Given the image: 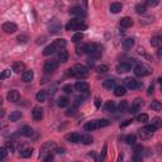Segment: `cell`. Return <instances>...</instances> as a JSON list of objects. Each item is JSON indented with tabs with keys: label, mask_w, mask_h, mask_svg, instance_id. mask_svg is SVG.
<instances>
[{
	"label": "cell",
	"mask_w": 162,
	"mask_h": 162,
	"mask_svg": "<svg viewBox=\"0 0 162 162\" xmlns=\"http://www.w3.org/2000/svg\"><path fill=\"white\" fill-rule=\"evenodd\" d=\"M130 69H132V66H130V63H128V62H122L117 66V71L119 72V74L128 72V71H130Z\"/></svg>",
	"instance_id": "obj_14"
},
{
	"label": "cell",
	"mask_w": 162,
	"mask_h": 162,
	"mask_svg": "<svg viewBox=\"0 0 162 162\" xmlns=\"http://www.w3.org/2000/svg\"><path fill=\"white\" fill-rule=\"evenodd\" d=\"M158 82L162 85V77H158Z\"/></svg>",
	"instance_id": "obj_61"
},
{
	"label": "cell",
	"mask_w": 162,
	"mask_h": 162,
	"mask_svg": "<svg viewBox=\"0 0 162 162\" xmlns=\"http://www.w3.org/2000/svg\"><path fill=\"white\" fill-rule=\"evenodd\" d=\"M135 11H137L138 14H144V13H146V6L142 5V4H137V5H135Z\"/></svg>",
	"instance_id": "obj_44"
},
{
	"label": "cell",
	"mask_w": 162,
	"mask_h": 162,
	"mask_svg": "<svg viewBox=\"0 0 162 162\" xmlns=\"http://www.w3.org/2000/svg\"><path fill=\"white\" fill-rule=\"evenodd\" d=\"M120 25L123 28H129L133 25V20H132L129 16H124V18L120 19Z\"/></svg>",
	"instance_id": "obj_20"
},
{
	"label": "cell",
	"mask_w": 162,
	"mask_h": 162,
	"mask_svg": "<svg viewBox=\"0 0 162 162\" xmlns=\"http://www.w3.org/2000/svg\"><path fill=\"white\" fill-rule=\"evenodd\" d=\"M147 92H148V95H151V94L153 92V85H151V86L148 87V91Z\"/></svg>",
	"instance_id": "obj_59"
},
{
	"label": "cell",
	"mask_w": 162,
	"mask_h": 162,
	"mask_svg": "<svg viewBox=\"0 0 162 162\" xmlns=\"http://www.w3.org/2000/svg\"><path fill=\"white\" fill-rule=\"evenodd\" d=\"M150 69L146 66V65H137L134 67V74L139 76V77H144V76L150 75Z\"/></svg>",
	"instance_id": "obj_7"
},
{
	"label": "cell",
	"mask_w": 162,
	"mask_h": 162,
	"mask_svg": "<svg viewBox=\"0 0 162 162\" xmlns=\"http://www.w3.org/2000/svg\"><path fill=\"white\" fill-rule=\"evenodd\" d=\"M110 122L108 119H99V120H91L85 124V129L86 130H94V129H99L101 127H106L109 125Z\"/></svg>",
	"instance_id": "obj_3"
},
{
	"label": "cell",
	"mask_w": 162,
	"mask_h": 162,
	"mask_svg": "<svg viewBox=\"0 0 162 162\" xmlns=\"http://www.w3.org/2000/svg\"><path fill=\"white\" fill-rule=\"evenodd\" d=\"M32 117L34 120H41L42 118H43V109L42 108H34L33 109V112H32Z\"/></svg>",
	"instance_id": "obj_16"
},
{
	"label": "cell",
	"mask_w": 162,
	"mask_h": 162,
	"mask_svg": "<svg viewBox=\"0 0 162 162\" xmlns=\"http://www.w3.org/2000/svg\"><path fill=\"white\" fill-rule=\"evenodd\" d=\"M5 147H6V150L9 151V152L14 151V144H13V142H6L5 143Z\"/></svg>",
	"instance_id": "obj_51"
},
{
	"label": "cell",
	"mask_w": 162,
	"mask_h": 162,
	"mask_svg": "<svg viewBox=\"0 0 162 162\" xmlns=\"http://www.w3.org/2000/svg\"><path fill=\"white\" fill-rule=\"evenodd\" d=\"M103 86H104L105 89H108V90H112V89H115L117 85H115V81L110 79V80H105V81H104V82H103Z\"/></svg>",
	"instance_id": "obj_25"
},
{
	"label": "cell",
	"mask_w": 162,
	"mask_h": 162,
	"mask_svg": "<svg viewBox=\"0 0 162 162\" xmlns=\"http://www.w3.org/2000/svg\"><path fill=\"white\" fill-rule=\"evenodd\" d=\"M58 67V61L57 59H48V61L44 62V71L46 72H53L56 71Z\"/></svg>",
	"instance_id": "obj_8"
},
{
	"label": "cell",
	"mask_w": 162,
	"mask_h": 162,
	"mask_svg": "<svg viewBox=\"0 0 162 162\" xmlns=\"http://www.w3.org/2000/svg\"><path fill=\"white\" fill-rule=\"evenodd\" d=\"M75 89L80 92H87L89 89H90V86H89L87 82H85V81H77L75 85Z\"/></svg>",
	"instance_id": "obj_12"
},
{
	"label": "cell",
	"mask_w": 162,
	"mask_h": 162,
	"mask_svg": "<svg viewBox=\"0 0 162 162\" xmlns=\"http://www.w3.org/2000/svg\"><path fill=\"white\" fill-rule=\"evenodd\" d=\"M53 46L57 48V51L63 49L66 47V39H62V38H61V39H56L53 42Z\"/></svg>",
	"instance_id": "obj_23"
},
{
	"label": "cell",
	"mask_w": 162,
	"mask_h": 162,
	"mask_svg": "<svg viewBox=\"0 0 162 162\" xmlns=\"http://www.w3.org/2000/svg\"><path fill=\"white\" fill-rule=\"evenodd\" d=\"M125 86H122V85H119V86H115V89H114V94H115L117 96H123L125 95Z\"/></svg>",
	"instance_id": "obj_26"
},
{
	"label": "cell",
	"mask_w": 162,
	"mask_h": 162,
	"mask_svg": "<svg viewBox=\"0 0 162 162\" xmlns=\"http://www.w3.org/2000/svg\"><path fill=\"white\" fill-rule=\"evenodd\" d=\"M66 28H67V31H85L87 28V25L84 23V20L75 18L70 20V23L66 25Z\"/></svg>",
	"instance_id": "obj_2"
},
{
	"label": "cell",
	"mask_w": 162,
	"mask_h": 162,
	"mask_svg": "<svg viewBox=\"0 0 162 162\" xmlns=\"http://www.w3.org/2000/svg\"><path fill=\"white\" fill-rule=\"evenodd\" d=\"M16 39H18L19 43H27V42H28V37L25 36V34H20V36H18Z\"/></svg>",
	"instance_id": "obj_46"
},
{
	"label": "cell",
	"mask_w": 162,
	"mask_h": 162,
	"mask_svg": "<svg viewBox=\"0 0 162 162\" xmlns=\"http://www.w3.org/2000/svg\"><path fill=\"white\" fill-rule=\"evenodd\" d=\"M108 71H109V67L106 66V65L96 66V72H97V74H105V72H108Z\"/></svg>",
	"instance_id": "obj_39"
},
{
	"label": "cell",
	"mask_w": 162,
	"mask_h": 162,
	"mask_svg": "<svg viewBox=\"0 0 162 162\" xmlns=\"http://www.w3.org/2000/svg\"><path fill=\"white\" fill-rule=\"evenodd\" d=\"M33 77H34V74H33L32 70L24 71L23 75H22V79H23V81H25V82H31V81L33 80Z\"/></svg>",
	"instance_id": "obj_18"
},
{
	"label": "cell",
	"mask_w": 162,
	"mask_h": 162,
	"mask_svg": "<svg viewBox=\"0 0 162 162\" xmlns=\"http://www.w3.org/2000/svg\"><path fill=\"white\" fill-rule=\"evenodd\" d=\"M127 109H128V103L124 100V101H120V104H119V106H118V110L120 113H124V112H127Z\"/></svg>",
	"instance_id": "obj_41"
},
{
	"label": "cell",
	"mask_w": 162,
	"mask_h": 162,
	"mask_svg": "<svg viewBox=\"0 0 162 162\" xmlns=\"http://www.w3.org/2000/svg\"><path fill=\"white\" fill-rule=\"evenodd\" d=\"M56 51H57V48H56V47L53 46V43H52V44L47 46L46 48L43 49V54H44V56H49V54H53L54 52H56Z\"/></svg>",
	"instance_id": "obj_22"
},
{
	"label": "cell",
	"mask_w": 162,
	"mask_h": 162,
	"mask_svg": "<svg viewBox=\"0 0 162 162\" xmlns=\"http://www.w3.org/2000/svg\"><path fill=\"white\" fill-rule=\"evenodd\" d=\"M32 152H33V148H24V150L20 151V156L24 157V158H28V157L32 156Z\"/></svg>",
	"instance_id": "obj_36"
},
{
	"label": "cell",
	"mask_w": 162,
	"mask_h": 162,
	"mask_svg": "<svg viewBox=\"0 0 162 162\" xmlns=\"http://www.w3.org/2000/svg\"><path fill=\"white\" fill-rule=\"evenodd\" d=\"M72 90H74V87H72L71 85H65V86H63V91H65L66 94H71Z\"/></svg>",
	"instance_id": "obj_50"
},
{
	"label": "cell",
	"mask_w": 162,
	"mask_h": 162,
	"mask_svg": "<svg viewBox=\"0 0 162 162\" xmlns=\"http://www.w3.org/2000/svg\"><path fill=\"white\" fill-rule=\"evenodd\" d=\"M106 150H108V146L106 144H104V147H103V152H101V155L99 157V160H104L105 157H106Z\"/></svg>",
	"instance_id": "obj_49"
},
{
	"label": "cell",
	"mask_w": 162,
	"mask_h": 162,
	"mask_svg": "<svg viewBox=\"0 0 162 162\" xmlns=\"http://www.w3.org/2000/svg\"><path fill=\"white\" fill-rule=\"evenodd\" d=\"M36 99H37V101H41V103H43V101L46 100V91H43V90L38 91L37 95H36Z\"/></svg>",
	"instance_id": "obj_37"
},
{
	"label": "cell",
	"mask_w": 162,
	"mask_h": 162,
	"mask_svg": "<svg viewBox=\"0 0 162 162\" xmlns=\"http://www.w3.org/2000/svg\"><path fill=\"white\" fill-rule=\"evenodd\" d=\"M71 11V14L72 15H76V16H84L85 15V11L81 9L80 6H75V8H72V9L70 10Z\"/></svg>",
	"instance_id": "obj_27"
},
{
	"label": "cell",
	"mask_w": 162,
	"mask_h": 162,
	"mask_svg": "<svg viewBox=\"0 0 162 162\" xmlns=\"http://www.w3.org/2000/svg\"><path fill=\"white\" fill-rule=\"evenodd\" d=\"M84 39V34L81 32H77V33H75L74 37H72V41L75 42V43H79V42H81Z\"/></svg>",
	"instance_id": "obj_38"
},
{
	"label": "cell",
	"mask_w": 162,
	"mask_h": 162,
	"mask_svg": "<svg viewBox=\"0 0 162 162\" xmlns=\"http://www.w3.org/2000/svg\"><path fill=\"white\" fill-rule=\"evenodd\" d=\"M155 130H156V128L153 127L152 124L143 127L142 129L139 130V137H140V139H143V140L150 139L152 135H153V133H155Z\"/></svg>",
	"instance_id": "obj_5"
},
{
	"label": "cell",
	"mask_w": 162,
	"mask_h": 162,
	"mask_svg": "<svg viewBox=\"0 0 162 162\" xmlns=\"http://www.w3.org/2000/svg\"><path fill=\"white\" fill-rule=\"evenodd\" d=\"M95 106H96V108H99V106H100V99L95 100Z\"/></svg>",
	"instance_id": "obj_60"
},
{
	"label": "cell",
	"mask_w": 162,
	"mask_h": 162,
	"mask_svg": "<svg viewBox=\"0 0 162 162\" xmlns=\"http://www.w3.org/2000/svg\"><path fill=\"white\" fill-rule=\"evenodd\" d=\"M57 104H58L59 108H66V106H69L70 101H69V99H67V97H59Z\"/></svg>",
	"instance_id": "obj_34"
},
{
	"label": "cell",
	"mask_w": 162,
	"mask_h": 162,
	"mask_svg": "<svg viewBox=\"0 0 162 162\" xmlns=\"http://www.w3.org/2000/svg\"><path fill=\"white\" fill-rule=\"evenodd\" d=\"M25 70V65L23 62H15L13 65V71L16 72V74H20V72H24Z\"/></svg>",
	"instance_id": "obj_19"
},
{
	"label": "cell",
	"mask_w": 162,
	"mask_h": 162,
	"mask_svg": "<svg viewBox=\"0 0 162 162\" xmlns=\"http://www.w3.org/2000/svg\"><path fill=\"white\" fill-rule=\"evenodd\" d=\"M135 135L134 134H129V135H127L125 137V142L128 143V144H135Z\"/></svg>",
	"instance_id": "obj_42"
},
{
	"label": "cell",
	"mask_w": 162,
	"mask_h": 162,
	"mask_svg": "<svg viewBox=\"0 0 162 162\" xmlns=\"http://www.w3.org/2000/svg\"><path fill=\"white\" fill-rule=\"evenodd\" d=\"M72 75L77 79H86L89 76V70L82 65H75L72 67Z\"/></svg>",
	"instance_id": "obj_4"
},
{
	"label": "cell",
	"mask_w": 162,
	"mask_h": 162,
	"mask_svg": "<svg viewBox=\"0 0 162 162\" xmlns=\"http://www.w3.org/2000/svg\"><path fill=\"white\" fill-rule=\"evenodd\" d=\"M52 160H53V156L51 155V153H48L46 157H43V161L44 162H48V161H52Z\"/></svg>",
	"instance_id": "obj_52"
},
{
	"label": "cell",
	"mask_w": 162,
	"mask_h": 162,
	"mask_svg": "<svg viewBox=\"0 0 162 162\" xmlns=\"http://www.w3.org/2000/svg\"><path fill=\"white\" fill-rule=\"evenodd\" d=\"M8 100L10 101V103H16L19 99H20V95H19V92L16 91V90H10L9 92H8Z\"/></svg>",
	"instance_id": "obj_13"
},
{
	"label": "cell",
	"mask_w": 162,
	"mask_h": 162,
	"mask_svg": "<svg viewBox=\"0 0 162 162\" xmlns=\"http://www.w3.org/2000/svg\"><path fill=\"white\" fill-rule=\"evenodd\" d=\"M86 46L85 43H79L77 46H76V53L77 54H84L86 53Z\"/></svg>",
	"instance_id": "obj_30"
},
{
	"label": "cell",
	"mask_w": 162,
	"mask_h": 162,
	"mask_svg": "<svg viewBox=\"0 0 162 162\" xmlns=\"http://www.w3.org/2000/svg\"><path fill=\"white\" fill-rule=\"evenodd\" d=\"M142 105H143V100H142V99H139V97L134 99V101L132 103L130 108H129V113H130V114H135L137 112H139V110H140Z\"/></svg>",
	"instance_id": "obj_9"
},
{
	"label": "cell",
	"mask_w": 162,
	"mask_h": 162,
	"mask_svg": "<svg viewBox=\"0 0 162 162\" xmlns=\"http://www.w3.org/2000/svg\"><path fill=\"white\" fill-rule=\"evenodd\" d=\"M16 29H18V27H16V24L14 23H10V22H6L3 24V31L5 33H9V34H11V33L16 32Z\"/></svg>",
	"instance_id": "obj_11"
},
{
	"label": "cell",
	"mask_w": 162,
	"mask_h": 162,
	"mask_svg": "<svg viewBox=\"0 0 162 162\" xmlns=\"http://www.w3.org/2000/svg\"><path fill=\"white\" fill-rule=\"evenodd\" d=\"M124 85L128 87V89H132V90H134V89H138L140 86V84L135 79H132V77H127L124 79Z\"/></svg>",
	"instance_id": "obj_10"
},
{
	"label": "cell",
	"mask_w": 162,
	"mask_h": 162,
	"mask_svg": "<svg viewBox=\"0 0 162 162\" xmlns=\"http://www.w3.org/2000/svg\"><path fill=\"white\" fill-rule=\"evenodd\" d=\"M161 91H162V85H161Z\"/></svg>",
	"instance_id": "obj_62"
},
{
	"label": "cell",
	"mask_w": 162,
	"mask_h": 162,
	"mask_svg": "<svg viewBox=\"0 0 162 162\" xmlns=\"http://www.w3.org/2000/svg\"><path fill=\"white\" fill-rule=\"evenodd\" d=\"M66 139L69 140V142L71 143H79L80 142V139H81V135L79 133H69V134H66Z\"/></svg>",
	"instance_id": "obj_15"
},
{
	"label": "cell",
	"mask_w": 162,
	"mask_h": 162,
	"mask_svg": "<svg viewBox=\"0 0 162 162\" xmlns=\"http://www.w3.org/2000/svg\"><path fill=\"white\" fill-rule=\"evenodd\" d=\"M104 109L106 110V112H109V113L115 112V104H114V101H112V100L106 101V104H105V106H104Z\"/></svg>",
	"instance_id": "obj_28"
},
{
	"label": "cell",
	"mask_w": 162,
	"mask_h": 162,
	"mask_svg": "<svg viewBox=\"0 0 162 162\" xmlns=\"http://www.w3.org/2000/svg\"><path fill=\"white\" fill-rule=\"evenodd\" d=\"M130 122H132V120H125L124 123H122V124H120V127H122V128H123V127H127L128 124H130Z\"/></svg>",
	"instance_id": "obj_58"
},
{
	"label": "cell",
	"mask_w": 162,
	"mask_h": 162,
	"mask_svg": "<svg viewBox=\"0 0 162 162\" xmlns=\"http://www.w3.org/2000/svg\"><path fill=\"white\" fill-rule=\"evenodd\" d=\"M74 114H75V109H69V110H67V112H66V115H67V117L74 115Z\"/></svg>",
	"instance_id": "obj_54"
},
{
	"label": "cell",
	"mask_w": 162,
	"mask_h": 162,
	"mask_svg": "<svg viewBox=\"0 0 162 162\" xmlns=\"http://www.w3.org/2000/svg\"><path fill=\"white\" fill-rule=\"evenodd\" d=\"M133 46H134V41L132 38H127V39L123 41V48L124 49H130Z\"/></svg>",
	"instance_id": "obj_29"
},
{
	"label": "cell",
	"mask_w": 162,
	"mask_h": 162,
	"mask_svg": "<svg viewBox=\"0 0 162 162\" xmlns=\"http://www.w3.org/2000/svg\"><path fill=\"white\" fill-rule=\"evenodd\" d=\"M151 124H152L153 127H155L156 129H158V128H160V127L162 125V120H161L160 118H157V117H156V118H153V119H152Z\"/></svg>",
	"instance_id": "obj_40"
},
{
	"label": "cell",
	"mask_w": 162,
	"mask_h": 162,
	"mask_svg": "<svg viewBox=\"0 0 162 162\" xmlns=\"http://www.w3.org/2000/svg\"><path fill=\"white\" fill-rule=\"evenodd\" d=\"M81 103H82V97H76V100H75V104H76V105H80Z\"/></svg>",
	"instance_id": "obj_56"
},
{
	"label": "cell",
	"mask_w": 162,
	"mask_h": 162,
	"mask_svg": "<svg viewBox=\"0 0 162 162\" xmlns=\"http://www.w3.org/2000/svg\"><path fill=\"white\" fill-rule=\"evenodd\" d=\"M160 3V0H146V4L148 6H156Z\"/></svg>",
	"instance_id": "obj_47"
},
{
	"label": "cell",
	"mask_w": 162,
	"mask_h": 162,
	"mask_svg": "<svg viewBox=\"0 0 162 162\" xmlns=\"http://www.w3.org/2000/svg\"><path fill=\"white\" fill-rule=\"evenodd\" d=\"M81 143H84V144H90L92 143V138H91V135H89V134H82L81 135Z\"/></svg>",
	"instance_id": "obj_35"
},
{
	"label": "cell",
	"mask_w": 162,
	"mask_h": 162,
	"mask_svg": "<svg viewBox=\"0 0 162 162\" xmlns=\"http://www.w3.org/2000/svg\"><path fill=\"white\" fill-rule=\"evenodd\" d=\"M142 146H135V153H137V155H139V153H142Z\"/></svg>",
	"instance_id": "obj_55"
},
{
	"label": "cell",
	"mask_w": 162,
	"mask_h": 162,
	"mask_svg": "<svg viewBox=\"0 0 162 162\" xmlns=\"http://www.w3.org/2000/svg\"><path fill=\"white\" fill-rule=\"evenodd\" d=\"M151 44L153 47H157V48H160V47H162V36H156L153 37L151 39Z\"/></svg>",
	"instance_id": "obj_21"
},
{
	"label": "cell",
	"mask_w": 162,
	"mask_h": 162,
	"mask_svg": "<svg viewBox=\"0 0 162 162\" xmlns=\"http://www.w3.org/2000/svg\"><path fill=\"white\" fill-rule=\"evenodd\" d=\"M101 53H103V48H101V46L96 44V43H90L86 46V54L89 57L91 58H100L101 57Z\"/></svg>",
	"instance_id": "obj_1"
},
{
	"label": "cell",
	"mask_w": 162,
	"mask_h": 162,
	"mask_svg": "<svg viewBox=\"0 0 162 162\" xmlns=\"http://www.w3.org/2000/svg\"><path fill=\"white\" fill-rule=\"evenodd\" d=\"M20 118H22V113L20 112H13L9 115V120L10 122H18Z\"/></svg>",
	"instance_id": "obj_32"
},
{
	"label": "cell",
	"mask_w": 162,
	"mask_h": 162,
	"mask_svg": "<svg viewBox=\"0 0 162 162\" xmlns=\"http://www.w3.org/2000/svg\"><path fill=\"white\" fill-rule=\"evenodd\" d=\"M122 4L120 3H113L112 4V5H110V11H112V13H115V14H117V13H119V11H120L122 10Z\"/></svg>",
	"instance_id": "obj_31"
},
{
	"label": "cell",
	"mask_w": 162,
	"mask_h": 162,
	"mask_svg": "<svg viewBox=\"0 0 162 162\" xmlns=\"http://www.w3.org/2000/svg\"><path fill=\"white\" fill-rule=\"evenodd\" d=\"M54 148H56V144H54V142H46L43 146L41 147L39 157H43L44 155H48V153H51V151H54Z\"/></svg>",
	"instance_id": "obj_6"
},
{
	"label": "cell",
	"mask_w": 162,
	"mask_h": 162,
	"mask_svg": "<svg viewBox=\"0 0 162 162\" xmlns=\"http://www.w3.org/2000/svg\"><path fill=\"white\" fill-rule=\"evenodd\" d=\"M150 108H151L152 110H155V112H160V110L162 109V104L160 103V101L155 100V101H152V104L150 105Z\"/></svg>",
	"instance_id": "obj_33"
},
{
	"label": "cell",
	"mask_w": 162,
	"mask_h": 162,
	"mask_svg": "<svg viewBox=\"0 0 162 162\" xmlns=\"http://www.w3.org/2000/svg\"><path fill=\"white\" fill-rule=\"evenodd\" d=\"M148 115L147 114H139V115L137 117V122H139V123H147L148 122Z\"/></svg>",
	"instance_id": "obj_43"
},
{
	"label": "cell",
	"mask_w": 162,
	"mask_h": 162,
	"mask_svg": "<svg viewBox=\"0 0 162 162\" xmlns=\"http://www.w3.org/2000/svg\"><path fill=\"white\" fill-rule=\"evenodd\" d=\"M6 77H10V70H4L3 74L0 75V79H6Z\"/></svg>",
	"instance_id": "obj_48"
},
{
	"label": "cell",
	"mask_w": 162,
	"mask_h": 162,
	"mask_svg": "<svg viewBox=\"0 0 162 162\" xmlns=\"http://www.w3.org/2000/svg\"><path fill=\"white\" fill-rule=\"evenodd\" d=\"M8 152H9V151L6 150V147H5V146L0 148V160L3 161L4 158H5V157H6V155H8Z\"/></svg>",
	"instance_id": "obj_45"
},
{
	"label": "cell",
	"mask_w": 162,
	"mask_h": 162,
	"mask_svg": "<svg viewBox=\"0 0 162 162\" xmlns=\"http://www.w3.org/2000/svg\"><path fill=\"white\" fill-rule=\"evenodd\" d=\"M19 133H20V135H24V137H31L33 134V129H32V127H29V125H24L20 128Z\"/></svg>",
	"instance_id": "obj_17"
},
{
	"label": "cell",
	"mask_w": 162,
	"mask_h": 162,
	"mask_svg": "<svg viewBox=\"0 0 162 162\" xmlns=\"http://www.w3.org/2000/svg\"><path fill=\"white\" fill-rule=\"evenodd\" d=\"M157 57H158L161 61H162V47H160V48L157 49Z\"/></svg>",
	"instance_id": "obj_53"
},
{
	"label": "cell",
	"mask_w": 162,
	"mask_h": 162,
	"mask_svg": "<svg viewBox=\"0 0 162 162\" xmlns=\"http://www.w3.org/2000/svg\"><path fill=\"white\" fill-rule=\"evenodd\" d=\"M67 58H69V53H67V51H65V48L63 49H59L58 51V59L61 62H66Z\"/></svg>",
	"instance_id": "obj_24"
},
{
	"label": "cell",
	"mask_w": 162,
	"mask_h": 162,
	"mask_svg": "<svg viewBox=\"0 0 162 162\" xmlns=\"http://www.w3.org/2000/svg\"><path fill=\"white\" fill-rule=\"evenodd\" d=\"M54 152L56 153H63L65 150H63V148H54Z\"/></svg>",
	"instance_id": "obj_57"
}]
</instances>
